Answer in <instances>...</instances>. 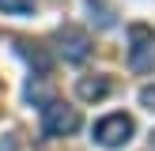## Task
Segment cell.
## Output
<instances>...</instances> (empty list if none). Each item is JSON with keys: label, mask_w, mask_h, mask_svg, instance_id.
I'll list each match as a JSON object with an SVG mask.
<instances>
[{"label": "cell", "mask_w": 155, "mask_h": 151, "mask_svg": "<svg viewBox=\"0 0 155 151\" xmlns=\"http://www.w3.org/2000/svg\"><path fill=\"white\" fill-rule=\"evenodd\" d=\"M129 68L136 76L155 72V30L144 27V23L129 27Z\"/></svg>", "instance_id": "7a4b0ae2"}, {"label": "cell", "mask_w": 155, "mask_h": 151, "mask_svg": "<svg viewBox=\"0 0 155 151\" xmlns=\"http://www.w3.org/2000/svg\"><path fill=\"white\" fill-rule=\"evenodd\" d=\"M87 11H91V19H95L102 30H106V27H114V11L102 4V0H87Z\"/></svg>", "instance_id": "52a82bcc"}, {"label": "cell", "mask_w": 155, "mask_h": 151, "mask_svg": "<svg viewBox=\"0 0 155 151\" xmlns=\"http://www.w3.org/2000/svg\"><path fill=\"white\" fill-rule=\"evenodd\" d=\"M133 132H136V125H133L129 113H110V117H102L95 125V143L114 151V147H125V143L133 140Z\"/></svg>", "instance_id": "3957f363"}, {"label": "cell", "mask_w": 155, "mask_h": 151, "mask_svg": "<svg viewBox=\"0 0 155 151\" xmlns=\"http://www.w3.org/2000/svg\"><path fill=\"white\" fill-rule=\"evenodd\" d=\"M140 102H144V110L155 113V87H144V91H140Z\"/></svg>", "instance_id": "9c48e42d"}, {"label": "cell", "mask_w": 155, "mask_h": 151, "mask_svg": "<svg viewBox=\"0 0 155 151\" xmlns=\"http://www.w3.org/2000/svg\"><path fill=\"white\" fill-rule=\"evenodd\" d=\"M53 42H57V53L68 64H83V60L91 57V34L80 30V27H61Z\"/></svg>", "instance_id": "277c9868"}, {"label": "cell", "mask_w": 155, "mask_h": 151, "mask_svg": "<svg viewBox=\"0 0 155 151\" xmlns=\"http://www.w3.org/2000/svg\"><path fill=\"white\" fill-rule=\"evenodd\" d=\"M15 49H19L23 57H27L30 64L38 68V76H49V57H45V49H42V45H34V42H23V38H19V42H15Z\"/></svg>", "instance_id": "8992f818"}, {"label": "cell", "mask_w": 155, "mask_h": 151, "mask_svg": "<svg viewBox=\"0 0 155 151\" xmlns=\"http://www.w3.org/2000/svg\"><path fill=\"white\" fill-rule=\"evenodd\" d=\"M110 87H114V83L106 79V76H95V79H80V83H76V91H80L83 102H98V98H106Z\"/></svg>", "instance_id": "5b68a950"}, {"label": "cell", "mask_w": 155, "mask_h": 151, "mask_svg": "<svg viewBox=\"0 0 155 151\" xmlns=\"http://www.w3.org/2000/svg\"><path fill=\"white\" fill-rule=\"evenodd\" d=\"M38 0H0V11L4 15H30Z\"/></svg>", "instance_id": "ba28073f"}, {"label": "cell", "mask_w": 155, "mask_h": 151, "mask_svg": "<svg viewBox=\"0 0 155 151\" xmlns=\"http://www.w3.org/2000/svg\"><path fill=\"white\" fill-rule=\"evenodd\" d=\"M0 151H19V140H15L12 132H4L0 136Z\"/></svg>", "instance_id": "30bf717a"}, {"label": "cell", "mask_w": 155, "mask_h": 151, "mask_svg": "<svg viewBox=\"0 0 155 151\" xmlns=\"http://www.w3.org/2000/svg\"><path fill=\"white\" fill-rule=\"evenodd\" d=\"M80 128V110L61 98H45L42 102V136H72Z\"/></svg>", "instance_id": "6da1fadb"}]
</instances>
